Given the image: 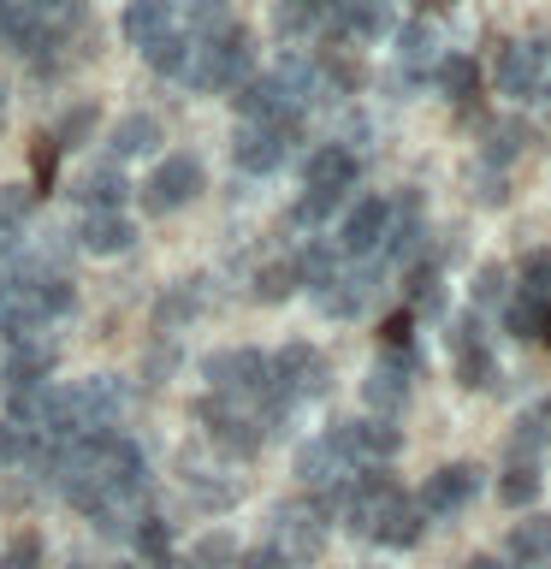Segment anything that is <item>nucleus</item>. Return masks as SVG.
Wrapping results in <instances>:
<instances>
[{"label": "nucleus", "mask_w": 551, "mask_h": 569, "mask_svg": "<svg viewBox=\"0 0 551 569\" xmlns=\"http://www.w3.org/2000/svg\"><path fill=\"white\" fill-rule=\"evenodd\" d=\"M332 445L368 475V469H380V462H391V457L403 451V433H398V421L355 416V421H338V427H332Z\"/></svg>", "instance_id": "12"}, {"label": "nucleus", "mask_w": 551, "mask_h": 569, "mask_svg": "<svg viewBox=\"0 0 551 569\" xmlns=\"http://www.w3.org/2000/svg\"><path fill=\"white\" fill-rule=\"evenodd\" d=\"M540 345H551V320H545V338H540Z\"/></svg>", "instance_id": "52"}, {"label": "nucleus", "mask_w": 551, "mask_h": 569, "mask_svg": "<svg viewBox=\"0 0 551 569\" xmlns=\"http://www.w3.org/2000/svg\"><path fill=\"white\" fill-rule=\"evenodd\" d=\"M196 427H202V445L213 457H226V462H243V457H256L261 445H267V427H261V409L256 403H243V398H208L196 403Z\"/></svg>", "instance_id": "3"}, {"label": "nucleus", "mask_w": 551, "mask_h": 569, "mask_svg": "<svg viewBox=\"0 0 551 569\" xmlns=\"http://www.w3.org/2000/svg\"><path fill=\"white\" fill-rule=\"evenodd\" d=\"M196 284H202V279H196ZM196 284L184 279V284H172V291L160 297V309H154V327H160V338H172L178 320H196V315H202V291H196Z\"/></svg>", "instance_id": "33"}, {"label": "nucleus", "mask_w": 551, "mask_h": 569, "mask_svg": "<svg viewBox=\"0 0 551 569\" xmlns=\"http://www.w3.org/2000/svg\"><path fill=\"white\" fill-rule=\"evenodd\" d=\"M107 569H131V563H107Z\"/></svg>", "instance_id": "53"}, {"label": "nucleus", "mask_w": 551, "mask_h": 569, "mask_svg": "<svg viewBox=\"0 0 551 569\" xmlns=\"http://www.w3.org/2000/svg\"><path fill=\"white\" fill-rule=\"evenodd\" d=\"M131 178H124L113 160L107 167H89L83 178H78V202H83V213H124V202H131Z\"/></svg>", "instance_id": "24"}, {"label": "nucleus", "mask_w": 551, "mask_h": 569, "mask_svg": "<svg viewBox=\"0 0 551 569\" xmlns=\"http://www.w3.org/2000/svg\"><path fill=\"white\" fill-rule=\"evenodd\" d=\"M545 48L540 36H522V42H504V53H498V96H510V101H533L540 96V78H545Z\"/></svg>", "instance_id": "13"}, {"label": "nucleus", "mask_w": 551, "mask_h": 569, "mask_svg": "<svg viewBox=\"0 0 551 569\" xmlns=\"http://www.w3.org/2000/svg\"><path fill=\"white\" fill-rule=\"evenodd\" d=\"M297 142H302V119H279V124H238V137H231V160H238V172L267 178V172H279L284 160L297 154Z\"/></svg>", "instance_id": "7"}, {"label": "nucleus", "mask_w": 551, "mask_h": 569, "mask_svg": "<svg viewBox=\"0 0 551 569\" xmlns=\"http://www.w3.org/2000/svg\"><path fill=\"white\" fill-rule=\"evenodd\" d=\"M71 238H78L83 256H124V249H131V238H137V226L124 220V213H83Z\"/></svg>", "instance_id": "25"}, {"label": "nucleus", "mask_w": 551, "mask_h": 569, "mask_svg": "<svg viewBox=\"0 0 551 569\" xmlns=\"http://www.w3.org/2000/svg\"><path fill=\"white\" fill-rule=\"evenodd\" d=\"M373 291H380V261H344V273H338L327 291H314V302H320V315L350 320L373 302Z\"/></svg>", "instance_id": "17"}, {"label": "nucleus", "mask_w": 551, "mask_h": 569, "mask_svg": "<svg viewBox=\"0 0 551 569\" xmlns=\"http://www.w3.org/2000/svg\"><path fill=\"white\" fill-rule=\"evenodd\" d=\"M231 107H238L243 124H279V119H302V107L284 96V83L267 71V78H243L238 96H231Z\"/></svg>", "instance_id": "19"}, {"label": "nucleus", "mask_w": 551, "mask_h": 569, "mask_svg": "<svg viewBox=\"0 0 551 569\" xmlns=\"http://www.w3.org/2000/svg\"><path fill=\"white\" fill-rule=\"evenodd\" d=\"M297 291H302L297 256H284V261H267L261 273H256V302H284V297H297Z\"/></svg>", "instance_id": "36"}, {"label": "nucleus", "mask_w": 551, "mask_h": 569, "mask_svg": "<svg viewBox=\"0 0 551 569\" xmlns=\"http://www.w3.org/2000/svg\"><path fill=\"white\" fill-rule=\"evenodd\" d=\"M12 12H18V0H0V36H7V24H12Z\"/></svg>", "instance_id": "47"}, {"label": "nucleus", "mask_w": 551, "mask_h": 569, "mask_svg": "<svg viewBox=\"0 0 551 569\" xmlns=\"http://www.w3.org/2000/svg\"><path fill=\"white\" fill-rule=\"evenodd\" d=\"M439 60H444V36H439V24L415 18V24L398 30V66H403V78H433Z\"/></svg>", "instance_id": "23"}, {"label": "nucleus", "mask_w": 551, "mask_h": 569, "mask_svg": "<svg viewBox=\"0 0 551 569\" xmlns=\"http://www.w3.org/2000/svg\"><path fill=\"white\" fill-rule=\"evenodd\" d=\"M297 475H302V487H309V492H332V487H350L362 469H355V462L338 451L332 433H320V439H309V445L297 451Z\"/></svg>", "instance_id": "18"}, {"label": "nucleus", "mask_w": 551, "mask_h": 569, "mask_svg": "<svg viewBox=\"0 0 551 569\" xmlns=\"http://www.w3.org/2000/svg\"><path fill=\"white\" fill-rule=\"evenodd\" d=\"M327 546V516H320L309 498H291V505L273 510V533H267V551H273V569H309Z\"/></svg>", "instance_id": "4"}, {"label": "nucleus", "mask_w": 551, "mask_h": 569, "mask_svg": "<svg viewBox=\"0 0 551 569\" xmlns=\"http://www.w3.org/2000/svg\"><path fill=\"white\" fill-rule=\"evenodd\" d=\"M474 492H480V469H474V462H444L439 475H427V487L415 492V505H421V516H457V510L474 505Z\"/></svg>", "instance_id": "16"}, {"label": "nucleus", "mask_w": 551, "mask_h": 569, "mask_svg": "<svg viewBox=\"0 0 551 569\" xmlns=\"http://www.w3.org/2000/svg\"><path fill=\"white\" fill-rule=\"evenodd\" d=\"M172 24L184 36H202V30H220L231 24V0H167Z\"/></svg>", "instance_id": "31"}, {"label": "nucleus", "mask_w": 551, "mask_h": 569, "mask_svg": "<svg viewBox=\"0 0 551 569\" xmlns=\"http://www.w3.org/2000/svg\"><path fill=\"white\" fill-rule=\"evenodd\" d=\"M427 249V220H421V196H391V238L380 249V261H398V267H415Z\"/></svg>", "instance_id": "20"}, {"label": "nucleus", "mask_w": 551, "mask_h": 569, "mask_svg": "<svg viewBox=\"0 0 551 569\" xmlns=\"http://www.w3.org/2000/svg\"><path fill=\"white\" fill-rule=\"evenodd\" d=\"M515 291L522 297H540V302H551V249H528L522 256V267H515Z\"/></svg>", "instance_id": "40"}, {"label": "nucleus", "mask_w": 551, "mask_h": 569, "mask_svg": "<svg viewBox=\"0 0 551 569\" xmlns=\"http://www.w3.org/2000/svg\"><path fill=\"white\" fill-rule=\"evenodd\" d=\"M0 569H42V540H36V533H18V540L0 551Z\"/></svg>", "instance_id": "44"}, {"label": "nucleus", "mask_w": 551, "mask_h": 569, "mask_svg": "<svg viewBox=\"0 0 551 569\" xmlns=\"http://www.w3.org/2000/svg\"><path fill=\"white\" fill-rule=\"evenodd\" d=\"M462 569H504V563H498V558H469Z\"/></svg>", "instance_id": "48"}, {"label": "nucleus", "mask_w": 551, "mask_h": 569, "mask_svg": "<svg viewBox=\"0 0 551 569\" xmlns=\"http://www.w3.org/2000/svg\"><path fill=\"white\" fill-rule=\"evenodd\" d=\"M0 131H7V96H0Z\"/></svg>", "instance_id": "51"}, {"label": "nucleus", "mask_w": 551, "mask_h": 569, "mask_svg": "<svg viewBox=\"0 0 551 569\" xmlns=\"http://www.w3.org/2000/svg\"><path fill=\"white\" fill-rule=\"evenodd\" d=\"M119 36L131 42L142 60L160 48V42H172L178 24H172V12H167V0H124V12H119Z\"/></svg>", "instance_id": "21"}, {"label": "nucleus", "mask_w": 551, "mask_h": 569, "mask_svg": "<svg viewBox=\"0 0 551 569\" xmlns=\"http://www.w3.org/2000/svg\"><path fill=\"white\" fill-rule=\"evenodd\" d=\"M196 196H202V160L196 154H160V167L142 178L137 202H142V213H178V208H190Z\"/></svg>", "instance_id": "9"}, {"label": "nucleus", "mask_w": 551, "mask_h": 569, "mask_svg": "<svg viewBox=\"0 0 551 569\" xmlns=\"http://www.w3.org/2000/svg\"><path fill=\"white\" fill-rule=\"evenodd\" d=\"M53 362H60V350H53V338H30V345H12L7 362H0V391L18 398V391H42L53 386Z\"/></svg>", "instance_id": "14"}, {"label": "nucleus", "mask_w": 551, "mask_h": 569, "mask_svg": "<svg viewBox=\"0 0 551 569\" xmlns=\"http://www.w3.org/2000/svg\"><path fill=\"white\" fill-rule=\"evenodd\" d=\"M540 96L551 101V48H545V78H540Z\"/></svg>", "instance_id": "49"}, {"label": "nucleus", "mask_w": 551, "mask_h": 569, "mask_svg": "<svg viewBox=\"0 0 551 569\" xmlns=\"http://www.w3.org/2000/svg\"><path fill=\"white\" fill-rule=\"evenodd\" d=\"M498 498H504L510 510H528L533 498H540V469H533V457H510L504 480H498Z\"/></svg>", "instance_id": "34"}, {"label": "nucleus", "mask_w": 551, "mask_h": 569, "mask_svg": "<svg viewBox=\"0 0 551 569\" xmlns=\"http://www.w3.org/2000/svg\"><path fill=\"white\" fill-rule=\"evenodd\" d=\"M202 380H208L213 398L261 403L267 391H273V356H267V350H249V345L213 350V356H202Z\"/></svg>", "instance_id": "5"}, {"label": "nucleus", "mask_w": 551, "mask_h": 569, "mask_svg": "<svg viewBox=\"0 0 551 569\" xmlns=\"http://www.w3.org/2000/svg\"><path fill=\"white\" fill-rule=\"evenodd\" d=\"M540 451H551V398L528 403L515 416V439H510V457H540Z\"/></svg>", "instance_id": "29"}, {"label": "nucleus", "mask_w": 551, "mask_h": 569, "mask_svg": "<svg viewBox=\"0 0 551 569\" xmlns=\"http://www.w3.org/2000/svg\"><path fill=\"white\" fill-rule=\"evenodd\" d=\"M533 569H545V563H533Z\"/></svg>", "instance_id": "54"}, {"label": "nucleus", "mask_w": 551, "mask_h": 569, "mask_svg": "<svg viewBox=\"0 0 551 569\" xmlns=\"http://www.w3.org/2000/svg\"><path fill=\"white\" fill-rule=\"evenodd\" d=\"M545 320H551V302L510 291V302H504V327H510V338H545Z\"/></svg>", "instance_id": "32"}, {"label": "nucleus", "mask_w": 551, "mask_h": 569, "mask_svg": "<svg viewBox=\"0 0 551 569\" xmlns=\"http://www.w3.org/2000/svg\"><path fill=\"white\" fill-rule=\"evenodd\" d=\"M433 83H439L451 101H469L474 89H480V66L469 60V53H444V60L433 66Z\"/></svg>", "instance_id": "35"}, {"label": "nucleus", "mask_w": 551, "mask_h": 569, "mask_svg": "<svg viewBox=\"0 0 551 569\" xmlns=\"http://www.w3.org/2000/svg\"><path fill=\"white\" fill-rule=\"evenodd\" d=\"M510 302V267L504 261H487L474 273V291H469V309L480 315V309H504Z\"/></svg>", "instance_id": "37"}, {"label": "nucleus", "mask_w": 551, "mask_h": 569, "mask_svg": "<svg viewBox=\"0 0 551 569\" xmlns=\"http://www.w3.org/2000/svg\"><path fill=\"white\" fill-rule=\"evenodd\" d=\"M391 238V196H362L350 202V213L338 220V256L344 261H380V249Z\"/></svg>", "instance_id": "10"}, {"label": "nucleus", "mask_w": 551, "mask_h": 569, "mask_svg": "<svg viewBox=\"0 0 551 569\" xmlns=\"http://www.w3.org/2000/svg\"><path fill=\"white\" fill-rule=\"evenodd\" d=\"M249 60H256V36H249L243 24H220V30L190 36L184 66H178L172 83H184V89H238Z\"/></svg>", "instance_id": "2"}, {"label": "nucleus", "mask_w": 551, "mask_h": 569, "mask_svg": "<svg viewBox=\"0 0 551 569\" xmlns=\"http://www.w3.org/2000/svg\"><path fill=\"white\" fill-rule=\"evenodd\" d=\"M89 131H96V107H71L66 124L53 131V142H60V149H83V137H89Z\"/></svg>", "instance_id": "43"}, {"label": "nucleus", "mask_w": 551, "mask_h": 569, "mask_svg": "<svg viewBox=\"0 0 551 569\" xmlns=\"http://www.w3.org/2000/svg\"><path fill=\"white\" fill-rule=\"evenodd\" d=\"M415 373H421V356L415 350H380L362 380V403L373 409L380 421H398L409 398H415Z\"/></svg>", "instance_id": "6"}, {"label": "nucleus", "mask_w": 551, "mask_h": 569, "mask_svg": "<svg viewBox=\"0 0 551 569\" xmlns=\"http://www.w3.org/2000/svg\"><path fill=\"white\" fill-rule=\"evenodd\" d=\"M238 569H273V551H267V546L243 551V558H238Z\"/></svg>", "instance_id": "46"}, {"label": "nucleus", "mask_w": 551, "mask_h": 569, "mask_svg": "<svg viewBox=\"0 0 551 569\" xmlns=\"http://www.w3.org/2000/svg\"><path fill=\"white\" fill-rule=\"evenodd\" d=\"M154 569H190L184 558H167V563H154Z\"/></svg>", "instance_id": "50"}, {"label": "nucleus", "mask_w": 551, "mask_h": 569, "mask_svg": "<svg viewBox=\"0 0 551 569\" xmlns=\"http://www.w3.org/2000/svg\"><path fill=\"white\" fill-rule=\"evenodd\" d=\"M36 451H42V439L30 433V427H18L0 416V469H30Z\"/></svg>", "instance_id": "38"}, {"label": "nucleus", "mask_w": 551, "mask_h": 569, "mask_svg": "<svg viewBox=\"0 0 551 569\" xmlns=\"http://www.w3.org/2000/svg\"><path fill=\"white\" fill-rule=\"evenodd\" d=\"M327 386H332V362L320 356L314 345H284L273 350V398L284 403H314V398H327Z\"/></svg>", "instance_id": "8"}, {"label": "nucleus", "mask_w": 551, "mask_h": 569, "mask_svg": "<svg viewBox=\"0 0 551 569\" xmlns=\"http://www.w3.org/2000/svg\"><path fill=\"white\" fill-rule=\"evenodd\" d=\"M451 356H457V380L469 391H492L498 386V356H492L487 320H480L474 309H462L451 320Z\"/></svg>", "instance_id": "11"}, {"label": "nucleus", "mask_w": 551, "mask_h": 569, "mask_svg": "<svg viewBox=\"0 0 551 569\" xmlns=\"http://www.w3.org/2000/svg\"><path fill=\"white\" fill-rule=\"evenodd\" d=\"M53 167H60V142L53 131H42L30 142V172H36V190H53Z\"/></svg>", "instance_id": "42"}, {"label": "nucleus", "mask_w": 551, "mask_h": 569, "mask_svg": "<svg viewBox=\"0 0 551 569\" xmlns=\"http://www.w3.org/2000/svg\"><path fill=\"white\" fill-rule=\"evenodd\" d=\"M131 546L142 551V563L154 569V563H167V558H172V528L160 522V516H142V528L131 533Z\"/></svg>", "instance_id": "41"}, {"label": "nucleus", "mask_w": 551, "mask_h": 569, "mask_svg": "<svg viewBox=\"0 0 551 569\" xmlns=\"http://www.w3.org/2000/svg\"><path fill=\"white\" fill-rule=\"evenodd\" d=\"M480 202H504V172H487V167H480Z\"/></svg>", "instance_id": "45"}, {"label": "nucleus", "mask_w": 551, "mask_h": 569, "mask_svg": "<svg viewBox=\"0 0 551 569\" xmlns=\"http://www.w3.org/2000/svg\"><path fill=\"white\" fill-rule=\"evenodd\" d=\"M355 172H362V160L350 149H338V142H320L309 154V167H302V190H320V196H350Z\"/></svg>", "instance_id": "22"}, {"label": "nucleus", "mask_w": 551, "mask_h": 569, "mask_svg": "<svg viewBox=\"0 0 551 569\" xmlns=\"http://www.w3.org/2000/svg\"><path fill=\"white\" fill-rule=\"evenodd\" d=\"M184 563L190 569H238V540H231V533H202Z\"/></svg>", "instance_id": "39"}, {"label": "nucleus", "mask_w": 551, "mask_h": 569, "mask_svg": "<svg viewBox=\"0 0 551 569\" xmlns=\"http://www.w3.org/2000/svg\"><path fill=\"white\" fill-rule=\"evenodd\" d=\"M355 540H373V546H415L421 540V505L409 498L398 480H385V475H355V487H350V505L344 516H338Z\"/></svg>", "instance_id": "1"}, {"label": "nucleus", "mask_w": 551, "mask_h": 569, "mask_svg": "<svg viewBox=\"0 0 551 569\" xmlns=\"http://www.w3.org/2000/svg\"><path fill=\"white\" fill-rule=\"evenodd\" d=\"M528 142H533V131H528L522 119H498V124H487V142H480V167H487V172H504L510 160L528 149Z\"/></svg>", "instance_id": "28"}, {"label": "nucleus", "mask_w": 551, "mask_h": 569, "mask_svg": "<svg viewBox=\"0 0 551 569\" xmlns=\"http://www.w3.org/2000/svg\"><path fill=\"white\" fill-rule=\"evenodd\" d=\"M160 149V119L154 113H124L113 131H107V154H113V167L119 160H137V154H154Z\"/></svg>", "instance_id": "27"}, {"label": "nucleus", "mask_w": 551, "mask_h": 569, "mask_svg": "<svg viewBox=\"0 0 551 569\" xmlns=\"http://www.w3.org/2000/svg\"><path fill=\"white\" fill-rule=\"evenodd\" d=\"M178 469H184V487H190L196 498H202L208 510H226L231 498H238V475H231L238 462L213 457L208 445H196V451H184V457H178Z\"/></svg>", "instance_id": "15"}, {"label": "nucleus", "mask_w": 551, "mask_h": 569, "mask_svg": "<svg viewBox=\"0 0 551 569\" xmlns=\"http://www.w3.org/2000/svg\"><path fill=\"white\" fill-rule=\"evenodd\" d=\"M403 297H409V315H415V320H439L444 315V273H439V261L403 267Z\"/></svg>", "instance_id": "26"}, {"label": "nucleus", "mask_w": 551, "mask_h": 569, "mask_svg": "<svg viewBox=\"0 0 551 569\" xmlns=\"http://www.w3.org/2000/svg\"><path fill=\"white\" fill-rule=\"evenodd\" d=\"M510 558L522 563V569L551 558V516H522V522L510 528Z\"/></svg>", "instance_id": "30"}]
</instances>
